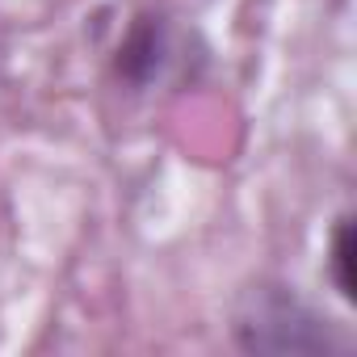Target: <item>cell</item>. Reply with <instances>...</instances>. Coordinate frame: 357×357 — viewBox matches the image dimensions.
<instances>
[{"label":"cell","mask_w":357,"mask_h":357,"mask_svg":"<svg viewBox=\"0 0 357 357\" xmlns=\"http://www.w3.org/2000/svg\"><path fill=\"white\" fill-rule=\"evenodd\" d=\"M353 257H357V223H353V215H340L336 227H332V244H328V269H332V282H336V290H340L344 303L357 298Z\"/></svg>","instance_id":"3957f363"},{"label":"cell","mask_w":357,"mask_h":357,"mask_svg":"<svg viewBox=\"0 0 357 357\" xmlns=\"http://www.w3.org/2000/svg\"><path fill=\"white\" fill-rule=\"evenodd\" d=\"M168 63V22L164 13H135L118 51H114V76L130 89H147Z\"/></svg>","instance_id":"7a4b0ae2"},{"label":"cell","mask_w":357,"mask_h":357,"mask_svg":"<svg viewBox=\"0 0 357 357\" xmlns=\"http://www.w3.org/2000/svg\"><path fill=\"white\" fill-rule=\"evenodd\" d=\"M236 344L244 353H336L332 328L286 290H257L236 319Z\"/></svg>","instance_id":"6da1fadb"}]
</instances>
